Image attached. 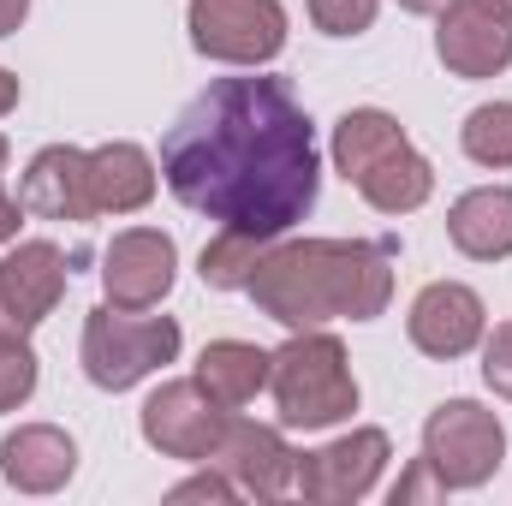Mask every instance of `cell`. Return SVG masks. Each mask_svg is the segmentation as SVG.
Returning <instances> with one entry per match:
<instances>
[{"instance_id": "cell-9", "label": "cell", "mask_w": 512, "mask_h": 506, "mask_svg": "<svg viewBox=\"0 0 512 506\" xmlns=\"http://www.w3.org/2000/svg\"><path fill=\"white\" fill-rule=\"evenodd\" d=\"M405 334H411V346H417L423 358L453 364V358H465V352L483 346L489 310H483V298H477L465 280H429V286L411 298V310H405Z\"/></svg>"}, {"instance_id": "cell-27", "label": "cell", "mask_w": 512, "mask_h": 506, "mask_svg": "<svg viewBox=\"0 0 512 506\" xmlns=\"http://www.w3.org/2000/svg\"><path fill=\"white\" fill-rule=\"evenodd\" d=\"M441 495H447V483L435 477V465H429V459H417V465L393 483V506H405V501H441Z\"/></svg>"}, {"instance_id": "cell-4", "label": "cell", "mask_w": 512, "mask_h": 506, "mask_svg": "<svg viewBox=\"0 0 512 506\" xmlns=\"http://www.w3.org/2000/svg\"><path fill=\"white\" fill-rule=\"evenodd\" d=\"M185 334L173 316H149V310H120V304H96L84 316V340H78V364L102 393H126L155 370H167L179 358Z\"/></svg>"}, {"instance_id": "cell-19", "label": "cell", "mask_w": 512, "mask_h": 506, "mask_svg": "<svg viewBox=\"0 0 512 506\" xmlns=\"http://www.w3.org/2000/svg\"><path fill=\"white\" fill-rule=\"evenodd\" d=\"M358 197L376 209V215H417L429 197H435V167L429 155H417L411 143L393 149L387 161H376L364 179H358Z\"/></svg>"}, {"instance_id": "cell-24", "label": "cell", "mask_w": 512, "mask_h": 506, "mask_svg": "<svg viewBox=\"0 0 512 506\" xmlns=\"http://www.w3.org/2000/svg\"><path fill=\"white\" fill-rule=\"evenodd\" d=\"M382 0H310V24L322 36H364L376 24Z\"/></svg>"}, {"instance_id": "cell-32", "label": "cell", "mask_w": 512, "mask_h": 506, "mask_svg": "<svg viewBox=\"0 0 512 506\" xmlns=\"http://www.w3.org/2000/svg\"><path fill=\"white\" fill-rule=\"evenodd\" d=\"M399 6H405V12H417V18H435L447 0H399Z\"/></svg>"}, {"instance_id": "cell-18", "label": "cell", "mask_w": 512, "mask_h": 506, "mask_svg": "<svg viewBox=\"0 0 512 506\" xmlns=\"http://www.w3.org/2000/svg\"><path fill=\"white\" fill-rule=\"evenodd\" d=\"M268 370H274V352H262L251 340H209L203 358H197V381L209 399H221L227 411L251 405L256 393L268 387Z\"/></svg>"}, {"instance_id": "cell-5", "label": "cell", "mask_w": 512, "mask_h": 506, "mask_svg": "<svg viewBox=\"0 0 512 506\" xmlns=\"http://www.w3.org/2000/svg\"><path fill=\"white\" fill-rule=\"evenodd\" d=\"M423 459L435 465V477L447 483V495L453 489H483L501 471V459H507V429H501V417L489 405L447 399L423 423Z\"/></svg>"}, {"instance_id": "cell-11", "label": "cell", "mask_w": 512, "mask_h": 506, "mask_svg": "<svg viewBox=\"0 0 512 506\" xmlns=\"http://www.w3.org/2000/svg\"><path fill=\"white\" fill-rule=\"evenodd\" d=\"M179 274V245L161 227H126L102 251V292L120 310H155L173 292Z\"/></svg>"}, {"instance_id": "cell-20", "label": "cell", "mask_w": 512, "mask_h": 506, "mask_svg": "<svg viewBox=\"0 0 512 506\" xmlns=\"http://www.w3.org/2000/svg\"><path fill=\"white\" fill-rule=\"evenodd\" d=\"M411 137L405 126L387 114V108H352V114H340V126H334V167H340V179L346 185H358L376 161H387L393 149H405Z\"/></svg>"}, {"instance_id": "cell-3", "label": "cell", "mask_w": 512, "mask_h": 506, "mask_svg": "<svg viewBox=\"0 0 512 506\" xmlns=\"http://www.w3.org/2000/svg\"><path fill=\"white\" fill-rule=\"evenodd\" d=\"M268 393L286 429H334L358 411V376L352 358L340 346V334L328 328H298L268 370Z\"/></svg>"}, {"instance_id": "cell-25", "label": "cell", "mask_w": 512, "mask_h": 506, "mask_svg": "<svg viewBox=\"0 0 512 506\" xmlns=\"http://www.w3.org/2000/svg\"><path fill=\"white\" fill-rule=\"evenodd\" d=\"M483 381H489V393L512 399V322L483 334Z\"/></svg>"}, {"instance_id": "cell-29", "label": "cell", "mask_w": 512, "mask_h": 506, "mask_svg": "<svg viewBox=\"0 0 512 506\" xmlns=\"http://www.w3.org/2000/svg\"><path fill=\"white\" fill-rule=\"evenodd\" d=\"M0 340H30V322L6 304V292H0Z\"/></svg>"}, {"instance_id": "cell-21", "label": "cell", "mask_w": 512, "mask_h": 506, "mask_svg": "<svg viewBox=\"0 0 512 506\" xmlns=\"http://www.w3.org/2000/svg\"><path fill=\"white\" fill-rule=\"evenodd\" d=\"M268 245H274V239H256V233H239V227H221V233L203 245V256H197L203 286H215V292H245Z\"/></svg>"}, {"instance_id": "cell-34", "label": "cell", "mask_w": 512, "mask_h": 506, "mask_svg": "<svg viewBox=\"0 0 512 506\" xmlns=\"http://www.w3.org/2000/svg\"><path fill=\"white\" fill-rule=\"evenodd\" d=\"M6 155H12V149H6V137H0V167H6Z\"/></svg>"}, {"instance_id": "cell-7", "label": "cell", "mask_w": 512, "mask_h": 506, "mask_svg": "<svg viewBox=\"0 0 512 506\" xmlns=\"http://www.w3.org/2000/svg\"><path fill=\"white\" fill-rule=\"evenodd\" d=\"M227 417H233V411H227L221 399H209V393H203V381L185 376V381H161V387L143 399L137 429H143V441H149L161 459L209 465V453H215V441H221Z\"/></svg>"}, {"instance_id": "cell-1", "label": "cell", "mask_w": 512, "mask_h": 506, "mask_svg": "<svg viewBox=\"0 0 512 506\" xmlns=\"http://www.w3.org/2000/svg\"><path fill=\"white\" fill-rule=\"evenodd\" d=\"M167 191L256 239L292 233L322 191V149L286 78H215L161 137Z\"/></svg>"}, {"instance_id": "cell-26", "label": "cell", "mask_w": 512, "mask_h": 506, "mask_svg": "<svg viewBox=\"0 0 512 506\" xmlns=\"http://www.w3.org/2000/svg\"><path fill=\"white\" fill-rule=\"evenodd\" d=\"M239 489H233V477L227 471H215V465H203L197 477H185V483H173L167 489V501H233Z\"/></svg>"}, {"instance_id": "cell-33", "label": "cell", "mask_w": 512, "mask_h": 506, "mask_svg": "<svg viewBox=\"0 0 512 506\" xmlns=\"http://www.w3.org/2000/svg\"><path fill=\"white\" fill-rule=\"evenodd\" d=\"M489 6H495V12H507V18H512V0H489Z\"/></svg>"}, {"instance_id": "cell-28", "label": "cell", "mask_w": 512, "mask_h": 506, "mask_svg": "<svg viewBox=\"0 0 512 506\" xmlns=\"http://www.w3.org/2000/svg\"><path fill=\"white\" fill-rule=\"evenodd\" d=\"M18 221H24V203L6 191V179H0V245H12L18 239Z\"/></svg>"}, {"instance_id": "cell-6", "label": "cell", "mask_w": 512, "mask_h": 506, "mask_svg": "<svg viewBox=\"0 0 512 506\" xmlns=\"http://www.w3.org/2000/svg\"><path fill=\"white\" fill-rule=\"evenodd\" d=\"M185 30L203 60L262 72L286 48V6L280 0H191Z\"/></svg>"}, {"instance_id": "cell-10", "label": "cell", "mask_w": 512, "mask_h": 506, "mask_svg": "<svg viewBox=\"0 0 512 506\" xmlns=\"http://www.w3.org/2000/svg\"><path fill=\"white\" fill-rule=\"evenodd\" d=\"M435 54L453 78H501L512 66V18L489 0H447L435 12Z\"/></svg>"}, {"instance_id": "cell-8", "label": "cell", "mask_w": 512, "mask_h": 506, "mask_svg": "<svg viewBox=\"0 0 512 506\" xmlns=\"http://www.w3.org/2000/svg\"><path fill=\"white\" fill-rule=\"evenodd\" d=\"M387 459H393L387 429H352V435H340L316 453H298V483L292 489L316 506H352L382 483Z\"/></svg>"}, {"instance_id": "cell-31", "label": "cell", "mask_w": 512, "mask_h": 506, "mask_svg": "<svg viewBox=\"0 0 512 506\" xmlns=\"http://www.w3.org/2000/svg\"><path fill=\"white\" fill-rule=\"evenodd\" d=\"M12 108H18V78H12V72L0 66V120H6Z\"/></svg>"}, {"instance_id": "cell-13", "label": "cell", "mask_w": 512, "mask_h": 506, "mask_svg": "<svg viewBox=\"0 0 512 506\" xmlns=\"http://www.w3.org/2000/svg\"><path fill=\"white\" fill-rule=\"evenodd\" d=\"M18 203L36 221H96V191H90V149L72 143H48L30 155V167L18 173Z\"/></svg>"}, {"instance_id": "cell-15", "label": "cell", "mask_w": 512, "mask_h": 506, "mask_svg": "<svg viewBox=\"0 0 512 506\" xmlns=\"http://www.w3.org/2000/svg\"><path fill=\"white\" fill-rule=\"evenodd\" d=\"M66 280H72V268H66L60 245H48V239H24L0 256V292L30 322V334L54 316V304L66 298Z\"/></svg>"}, {"instance_id": "cell-2", "label": "cell", "mask_w": 512, "mask_h": 506, "mask_svg": "<svg viewBox=\"0 0 512 506\" xmlns=\"http://www.w3.org/2000/svg\"><path fill=\"white\" fill-rule=\"evenodd\" d=\"M245 292L286 334L328 328V322H376L387 310V298H393V245L286 239V245L262 251Z\"/></svg>"}, {"instance_id": "cell-23", "label": "cell", "mask_w": 512, "mask_h": 506, "mask_svg": "<svg viewBox=\"0 0 512 506\" xmlns=\"http://www.w3.org/2000/svg\"><path fill=\"white\" fill-rule=\"evenodd\" d=\"M42 381V364L30 352V340H0V411H18Z\"/></svg>"}, {"instance_id": "cell-16", "label": "cell", "mask_w": 512, "mask_h": 506, "mask_svg": "<svg viewBox=\"0 0 512 506\" xmlns=\"http://www.w3.org/2000/svg\"><path fill=\"white\" fill-rule=\"evenodd\" d=\"M155 185H161V167L149 161L143 143L114 137V143L90 149V191H96L102 215H137V209H149Z\"/></svg>"}, {"instance_id": "cell-12", "label": "cell", "mask_w": 512, "mask_h": 506, "mask_svg": "<svg viewBox=\"0 0 512 506\" xmlns=\"http://www.w3.org/2000/svg\"><path fill=\"white\" fill-rule=\"evenodd\" d=\"M209 465L227 471L233 489L251 495V501H280L298 483V453L286 447V435L274 423H251V417H227Z\"/></svg>"}, {"instance_id": "cell-30", "label": "cell", "mask_w": 512, "mask_h": 506, "mask_svg": "<svg viewBox=\"0 0 512 506\" xmlns=\"http://www.w3.org/2000/svg\"><path fill=\"white\" fill-rule=\"evenodd\" d=\"M30 18V0H0V36H12Z\"/></svg>"}, {"instance_id": "cell-22", "label": "cell", "mask_w": 512, "mask_h": 506, "mask_svg": "<svg viewBox=\"0 0 512 506\" xmlns=\"http://www.w3.org/2000/svg\"><path fill=\"white\" fill-rule=\"evenodd\" d=\"M459 149H465L477 167L507 173L512 167V102H483V108H471L465 126H459Z\"/></svg>"}, {"instance_id": "cell-17", "label": "cell", "mask_w": 512, "mask_h": 506, "mask_svg": "<svg viewBox=\"0 0 512 506\" xmlns=\"http://www.w3.org/2000/svg\"><path fill=\"white\" fill-rule=\"evenodd\" d=\"M447 239L471 262H507L512 256V185H477L447 209Z\"/></svg>"}, {"instance_id": "cell-14", "label": "cell", "mask_w": 512, "mask_h": 506, "mask_svg": "<svg viewBox=\"0 0 512 506\" xmlns=\"http://www.w3.org/2000/svg\"><path fill=\"white\" fill-rule=\"evenodd\" d=\"M72 471H78V447L54 423H18L0 441V477L18 495H54L72 483Z\"/></svg>"}]
</instances>
